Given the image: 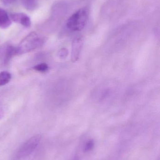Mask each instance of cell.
Segmentation results:
<instances>
[{"instance_id":"cell-7","label":"cell","mask_w":160,"mask_h":160,"mask_svg":"<svg viewBox=\"0 0 160 160\" xmlns=\"http://www.w3.org/2000/svg\"><path fill=\"white\" fill-rule=\"evenodd\" d=\"M24 8L29 11L35 10L38 7V0H21Z\"/></svg>"},{"instance_id":"cell-4","label":"cell","mask_w":160,"mask_h":160,"mask_svg":"<svg viewBox=\"0 0 160 160\" xmlns=\"http://www.w3.org/2000/svg\"><path fill=\"white\" fill-rule=\"evenodd\" d=\"M9 16L11 21L20 23L26 28H29L31 26V21L30 18L24 13H12Z\"/></svg>"},{"instance_id":"cell-5","label":"cell","mask_w":160,"mask_h":160,"mask_svg":"<svg viewBox=\"0 0 160 160\" xmlns=\"http://www.w3.org/2000/svg\"><path fill=\"white\" fill-rule=\"evenodd\" d=\"M83 45V40L81 38H77L72 42L71 60L75 62L79 59Z\"/></svg>"},{"instance_id":"cell-10","label":"cell","mask_w":160,"mask_h":160,"mask_svg":"<svg viewBox=\"0 0 160 160\" xmlns=\"http://www.w3.org/2000/svg\"><path fill=\"white\" fill-rule=\"evenodd\" d=\"M34 69L36 71L40 72H45L49 69V67L48 65L45 63L39 64L34 67Z\"/></svg>"},{"instance_id":"cell-2","label":"cell","mask_w":160,"mask_h":160,"mask_svg":"<svg viewBox=\"0 0 160 160\" xmlns=\"http://www.w3.org/2000/svg\"><path fill=\"white\" fill-rule=\"evenodd\" d=\"M40 140L41 136L39 134L34 135L26 140L19 147L14 160H20L29 157L36 149Z\"/></svg>"},{"instance_id":"cell-1","label":"cell","mask_w":160,"mask_h":160,"mask_svg":"<svg viewBox=\"0 0 160 160\" xmlns=\"http://www.w3.org/2000/svg\"><path fill=\"white\" fill-rule=\"evenodd\" d=\"M88 18V10L85 8H80L69 18L67 26L71 31H81L86 25Z\"/></svg>"},{"instance_id":"cell-8","label":"cell","mask_w":160,"mask_h":160,"mask_svg":"<svg viewBox=\"0 0 160 160\" xmlns=\"http://www.w3.org/2000/svg\"><path fill=\"white\" fill-rule=\"evenodd\" d=\"M11 75L7 71H3L0 73V86L7 84L11 79Z\"/></svg>"},{"instance_id":"cell-11","label":"cell","mask_w":160,"mask_h":160,"mask_svg":"<svg viewBox=\"0 0 160 160\" xmlns=\"http://www.w3.org/2000/svg\"><path fill=\"white\" fill-rule=\"evenodd\" d=\"M0 1L4 4L9 5L14 3L17 0H0Z\"/></svg>"},{"instance_id":"cell-3","label":"cell","mask_w":160,"mask_h":160,"mask_svg":"<svg viewBox=\"0 0 160 160\" xmlns=\"http://www.w3.org/2000/svg\"><path fill=\"white\" fill-rule=\"evenodd\" d=\"M43 43L42 39L38 35L32 32L23 39L18 47L16 48L17 54L26 53L40 47Z\"/></svg>"},{"instance_id":"cell-9","label":"cell","mask_w":160,"mask_h":160,"mask_svg":"<svg viewBox=\"0 0 160 160\" xmlns=\"http://www.w3.org/2000/svg\"><path fill=\"white\" fill-rule=\"evenodd\" d=\"M5 54V60L8 61L11 57L17 54L16 48L13 46H8L7 49Z\"/></svg>"},{"instance_id":"cell-6","label":"cell","mask_w":160,"mask_h":160,"mask_svg":"<svg viewBox=\"0 0 160 160\" xmlns=\"http://www.w3.org/2000/svg\"><path fill=\"white\" fill-rule=\"evenodd\" d=\"M11 19L9 15L5 10L0 8V28L6 29L11 24Z\"/></svg>"}]
</instances>
